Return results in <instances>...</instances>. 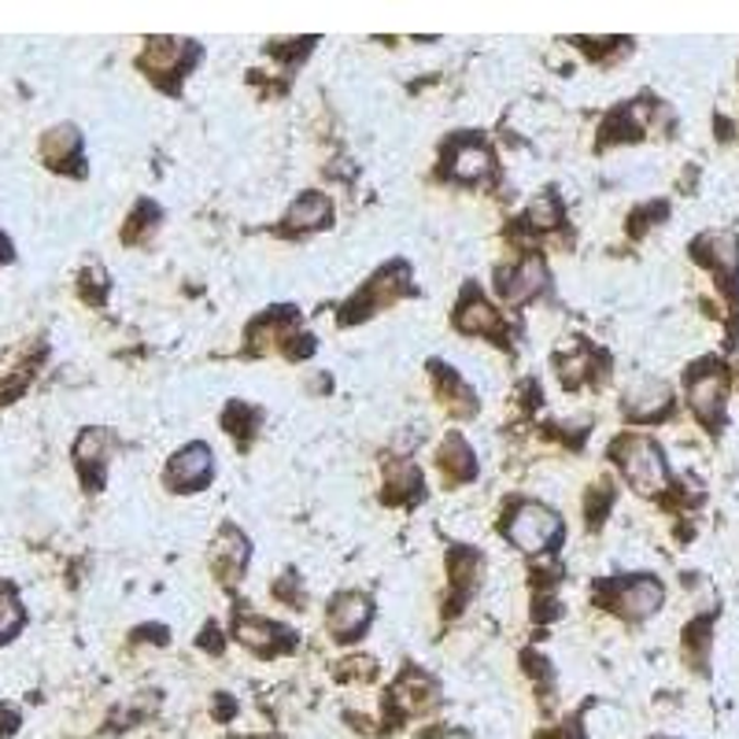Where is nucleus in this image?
<instances>
[{
  "mask_svg": "<svg viewBox=\"0 0 739 739\" xmlns=\"http://www.w3.org/2000/svg\"><path fill=\"white\" fill-rule=\"evenodd\" d=\"M540 289H543V262L537 256L521 259L518 267H514L511 274H503V281H500V293H503V300H507L511 307H518V304H525V300H532Z\"/></svg>",
  "mask_w": 739,
  "mask_h": 739,
  "instance_id": "1a4fd4ad",
  "label": "nucleus"
},
{
  "mask_svg": "<svg viewBox=\"0 0 739 739\" xmlns=\"http://www.w3.org/2000/svg\"><path fill=\"white\" fill-rule=\"evenodd\" d=\"M662 596L666 591L655 577H636V580H629V585H621L614 591V607L632 621H644L662 607Z\"/></svg>",
  "mask_w": 739,
  "mask_h": 739,
  "instance_id": "39448f33",
  "label": "nucleus"
},
{
  "mask_svg": "<svg viewBox=\"0 0 739 739\" xmlns=\"http://www.w3.org/2000/svg\"><path fill=\"white\" fill-rule=\"evenodd\" d=\"M23 625V607L15 602L12 591H0V640H8Z\"/></svg>",
  "mask_w": 739,
  "mask_h": 739,
  "instance_id": "6ab92c4d",
  "label": "nucleus"
},
{
  "mask_svg": "<svg viewBox=\"0 0 739 739\" xmlns=\"http://www.w3.org/2000/svg\"><path fill=\"white\" fill-rule=\"evenodd\" d=\"M688 400H692L695 414L703 418L706 425H717L725 414V400H728V377L717 363H703L692 370L688 377Z\"/></svg>",
  "mask_w": 739,
  "mask_h": 739,
  "instance_id": "7ed1b4c3",
  "label": "nucleus"
},
{
  "mask_svg": "<svg viewBox=\"0 0 739 739\" xmlns=\"http://www.w3.org/2000/svg\"><path fill=\"white\" fill-rule=\"evenodd\" d=\"M529 222L537 230H554L562 222V203H559V197H551V192H543L540 200H532V208H529Z\"/></svg>",
  "mask_w": 739,
  "mask_h": 739,
  "instance_id": "a211bd4d",
  "label": "nucleus"
},
{
  "mask_svg": "<svg viewBox=\"0 0 739 739\" xmlns=\"http://www.w3.org/2000/svg\"><path fill=\"white\" fill-rule=\"evenodd\" d=\"M78 149H82V138H78L74 126H52L42 141V155L48 167H67V160H74Z\"/></svg>",
  "mask_w": 739,
  "mask_h": 739,
  "instance_id": "f8f14e48",
  "label": "nucleus"
},
{
  "mask_svg": "<svg viewBox=\"0 0 739 739\" xmlns=\"http://www.w3.org/2000/svg\"><path fill=\"white\" fill-rule=\"evenodd\" d=\"M614 459L621 462V470H625V478L632 481V489L636 492L655 495V492L666 489V481H669L666 459H662V451L647 441V436H625V441H618Z\"/></svg>",
  "mask_w": 739,
  "mask_h": 739,
  "instance_id": "f257e3e1",
  "label": "nucleus"
},
{
  "mask_svg": "<svg viewBox=\"0 0 739 739\" xmlns=\"http://www.w3.org/2000/svg\"><path fill=\"white\" fill-rule=\"evenodd\" d=\"M695 259H703L725 278H739V241L732 233H703L695 241Z\"/></svg>",
  "mask_w": 739,
  "mask_h": 739,
  "instance_id": "6e6552de",
  "label": "nucleus"
},
{
  "mask_svg": "<svg viewBox=\"0 0 739 739\" xmlns=\"http://www.w3.org/2000/svg\"><path fill=\"white\" fill-rule=\"evenodd\" d=\"M0 251H4V237H0Z\"/></svg>",
  "mask_w": 739,
  "mask_h": 739,
  "instance_id": "aec40b11",
  "label": "nucleus"
},
{
  "mask_svg": "<svg viewBox=\"0 0 739 739\" xmlns=\"http://www.w3.org/2000/svg\"><path fill=\"white\" fill-rule=\"evenodd\" d=\"M507 537L521 551H548L562 540V518L540 503H521L507 525Z\"/></svg>",
  "mask_w": 739,
  "mask_h": 739,
  "instance_id": "f03ea898",
  "label": "nucleus"
},
{
  "mask_svg": "<svg viewBox=\"0 0 739 739\" xmlns=\"http://www.w3.org/2000/svg\"><path fill=\"white\" fill-rule=\"evenodd\" d=\"M455 326L462 333H500V310H492L484 300H466L455 315Z\"/></svg>",
  "mask_w": 739,
  "mask_h": 739,
  "instance_id": "ddd939ff",
  "label": "nucleus"
},
{
  "mask_svg": "<svg viewBox=\"0 0 739 739\" xmlns=\"http://www.w3.org/2000/svg\"><path fill=\"white\" fill-rule=\"evenodd\" d=\"M211 478V451L203 444H189L181 447L178 455L171 459V470H167V481L174 484L178 492H192L200 489L203 481Z\"/></svg>",
  "mask_w": 739,
  "mask_h": 739,
  "instance_id": "423d86ee",
  "label": "nucleus"
},
{
  "mask_svg": "<svg viewBox=\"0 0 739 739\" xmlns=\"http://www.w3.org/2000/svg\"><path fill=\"white\" fill-rule=\"evenodd\" d=\"M669 403H673V392H669L666 382H655V377H644L640 385L629 388L625 396V414L632 422H655V418H662L669 411Z\"/></svg>",
  "mask_w": 739,
  "mask_h": 739,
  "instance_id": "20e7f679",
  "label": "nucleus"
},
{
  "mask_svg": "<svg viewBox=\"0 0 739 739\" xmlns=\"http://www.w3.org/2000/svg\"><path fill=\"white\" fill-rule=\"evenodd\" d=\"M215 562H219L222 570L237 573V570L248 562V540L241 537V532L226 529V532H222V537H219V543H215Z\"/></svg>",
  "mask_w": 739,
  "mask_h": 739,
  "instance_id": "dca6fc26",
  "label": "nucleus"
},
{
  "mask_svg": "<svg viewBox=\"0 0 739 739\" xmlns=\"http://www.w3.org/2000/svg\"><path fill=\"white\" fill-rule=\"evenodd\" d=\"M333 219V200L326 192H304L285 215L289 230H322Z\"/></svg>",
  "mask_w": 739,
  "mask_h": 739,
  "instance_id": "9d476101",
  "label": "nucleus"
},
{
  "mask_svg": "<svg viewBox=\"0 0 739 739\" xmlns=\"http://www.w3.org/2000/svg\"><path fill=\"white\" fill-rule=\"evenodd\" d=\"M370 621V599L363 591H344L329 602V629L337 640H355Z\"/></svg>",
  "mask_w": 739,
  "mask_h": 739,
  "instance_id": "0eeeda50",
  "label": "nucleus"
},
{
  "mask_svg": "<svg viewBox=\"0 0 739 739\" xmlns=\"http://www.w3.org/2000/svg\"><path fill=\"white\" fill-rule=\"evenodd\" d=\"M278 625L274 621H267V618H241L237 621V640L245 647H251V650H270L274 647V640H278Z\"/></svg>",
  "mask_w": 739,
  "mask_h": 739,
  "instance_id": "2eb2a0df",
  "label": "nucleus"
},
{
  "mask_svg": "<svg viewBox=\"0 0 739 739\" xmlns=\"http://www.w3.org/2000/svg\"><path fill=\"white\" fill-rule=\"evenodd\" d=\"M447 566H451V577L459 591H470L473 588V577L481 573V554L473 551H455L451 559H447Z\"/></svg>",
  "mask_w": 739,
  "mask_h": 739,
  "instance_id": "f3484780",
  "label": "nucleus"
},
{
  "mask_svg": "<svg viewBox=\"0 0 739 739\" xmlns=\"http://www.w3.org/2000/svg\"><path fill=\"white\" fill-rule=\"evenodd\" d=\"M451 174L459 181H481L492 174V152L481 141H462L451 155Z\"/></svg>",
  "mask_w": 739,
  "mask_h": 739,
  "instance_id": "9b49d317",
  "label": "nucleus"
},
{
  "mask_svg": "<svg viewBox=\"0 0 739 739\" xmlns=\"http://www.w3.org/2000/svg\"><path fill=\"white\" fill-rule=\"evenodd\" d=\"M444 470L451 473V481H470L478 473V462H473V451L462 436H447L444 441Z\"/></svg>",
  "mask_w": 739,
  "mask_h": 739,
  "instance_id": "4468645a",
  "label": "nucleus"
}]
</instances>
